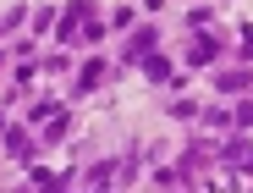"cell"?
Returning a JSON list of instances; mask_svg holds the SVG:
<instances>
[{"label": "cell", "mask_w": 253, "mask_h": 193, "mask_svg": "<svg viewBox=\"0 0 253 193\" xmlns=\"http://www.w3.org/2000/svg\"><path fill=\"white\" fill-rule=\"evenodd\" d=\"M215 55H220V39H209V33H198V39H193V50H187L193 66H209Z\"/></svg>", "instance_id": "1"}, {"label": "cell", "mask_w": 253, "mask_h": 193, "mask_svg": "<svg viewBox=\"0 0 253 193\" xmlns=\"http://www.w3.org/2000/svg\"><path fill=\"white\" fill-rule=\"evenodd\" d=\"M83 22H88V6H72V11L61 17V39H77V33H83Z\"/></svg>", "instance_id": "2"}, {"label": "cell", "mask_w": 253, "mask_h": 193, "mask_svg": "<svg viewBox=\"0 0 253 193\" xmlns=\"http://www.w3.org/2000/svg\"><path fill=\"white\" fill-rule=\"evenodd\" d=\"M99 72H105L99 61H88V66H83V77H77V94H83V89H94V83H99Z\"/></svg>", "instance_id": "3"}, {"label": "cell", "mask_w": 253, "mask_h": 193, "mask_svg": "<svg viewBox=\"0 0 253 193\" xmlns=\"http://www.w3.org/2000/svg\"><path fill=\"white\" fill-rule=\"evenodd\" d=\"M143 72H149V77H154V83H165V77H171V61H165V55H154V61H149V66H143Z\"/></svg>", "instance_id": "4"}, {"label": "cell", "mask_w": 253, "mask_h": 193, "mask_svg": "<svg viewBox=\"0 0 253 193\" xmlns=\"http://www.w3.org/2000/svg\"><path fill=\"white\" fill-rule=\"evenodd\" d=\"M6 144H11V154H28V133L17 127V133H6Z\"/></svg>", "instance_id": "5"}, {"label": "cell", "mask_w": 253, "mask_h": 193, "mask_svg": "<svg viewBox=\"0 0 253 193\" xmlns=\"http://www.w3.org/2000/svg\"><path fill=\"white\" fill-rule=\"evenodd\" d=\"M237 122H242V127H253V105H237Z\"/></svg>", "instance_id": "6"}, {"label": "cell", "mask_w": 253, "mask_h": 193, "mask_svg": "<svg viewBox=\"0 0 253 193\" xmlns=\"http://www.w3.org/2000/svg\"><path fill=\"white\" fill-rule=\"evenodd\" d=\"M242 55L253 61V28H242Z\"/></svg>", "instance_id": "7"}]
</instances>
